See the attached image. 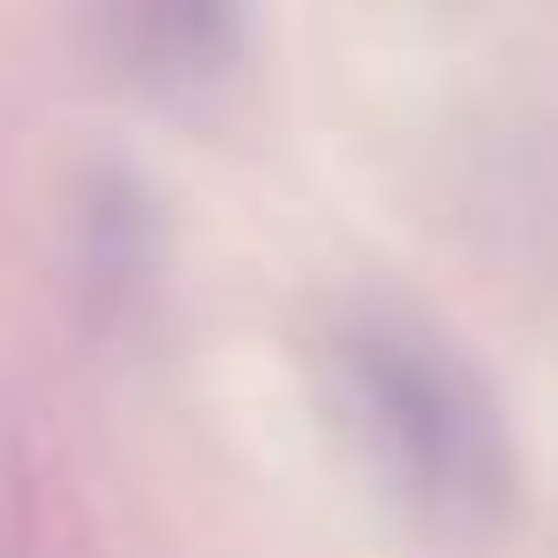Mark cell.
Listing matches in <instances>:
<instances>
[{
	"label": "cell",
	"mask_w": 558,
	"mask_h": 558,
	"mask_svg": "<svg viewBox=\"0 0 558 558\" xmlns=\"http://www.w3.org/2000/svg\"><path fill=\"white\" fill-rule=\"evenodd\" d=\"M331 375H340V410H349L366 462L418 523L480 532L506 506L514 471H506L497 401L436 331L366 314L331 340Z\"/></svg>",
	"instance_id": "cell-1"
},
{
	"label": "cell",
	"mask_w": 558,
	"mask_h": 558,
	"mask_svg": "<svg viewBox=\"0 0 558 558\" xmlns=\"http://www.w3.org/2000/svg\"><path fill=\"white\" fill-rule=\"evenodd\" d=\"M105 26L148 87H218L244 61V0H105Z\"/></svg>",
	"instance_id": "cell-2"
}]
</instances>
